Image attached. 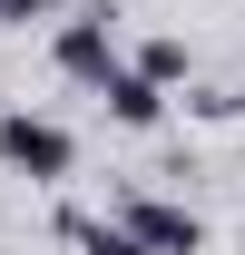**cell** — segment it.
<instances>
[{"mask_svg": "<svg viewBox=\"0 0 245 255\" xmlns=\"http://www.w3.org/2000/svg\"><path fill=\"white\" fill-rule=\"evenodd\" d=\"M98 98H108V118H118V128H167V89H157L147 69H118Z\"/></svg>", "mask_w": 245, "mask_h": 255, "instance_id": "cell-4", "label": "cell"}, {"mask_svg": "<svg viewBox=\"0 0 245 255\" xmlns=\"http://www.w3.org/2000/svg\"><path fill=\"white\" fill-rule=\"evenodd\" d=\"M59 236H69V246H79V255H147V246H137V236H127L118 216H79V206H69V216H59Z\"/></svg>", "mask_w": 245, "mask_h": 255, "instance_id": "cell-5", "label": "cell"}, {"mask_svg": "<svg viewBox=\"0 0 245 255\" xmlns=\"http://www.w3.org/2000/svg\"><path fill=\"white\" fill-rule=\"evenodd\" d=\"M59 0H0V30H30V20H49Z\"/></svg>", "mask_w": 245, "mask_h": 255, "instance_id": "cell-7", "label": "cell"}, {"mask_svg": "<svg viewBox=\"0 0 245 255\" xmlns=\"http://www.w3.org/2000/svg\"><path fill=\"white\" fill-rule=\"evenodd\" d=\"M79 167V137L39 108H0V177H30V187H59Z\"/></svg>", "mask_w": 245, "mask_h": 255, "instance_id": "cell-1", "label": "cell"}, {"mask_svg": "<svg viewBox=\"0 0 245 255\" xmlns=\"http://www.w3.org/2000/svg\"><path fill=\"white\" fill-rule=\"evenodd\" d=\"M118 226H127L147 255H206V216L177 206V196H157V187H127V196H118Z\"/></svg>", "mask_w": 245, "mask_h": 255, "instance_id": "cell-3", "label": "cell"}, {"mask_svg": "<svg viewBox=\"0 0 245 255\" xmlns=\"http://www.w3.org/2000/svg\"><path fill=\"white\" fill-rule=\"evenodd\" d=\"M127 69H147L157 89H177V79H186V39H147V49H137Z\"/></svg>", "mask_w": 245, "mask_h": 255, "instance_id": "cell-6", "label": "cell"}, {"mask_svg": "<svg viewBox=\"0 0 245 255\" xmlns=\"http://www.w3.org/2000/svg\"><path fill=\"white\" fill-rule=\"evenodd\" d=\"M49 59H59V79H79V89H108L118 79V10L108 0H89V10H69V20H49Z\"/></svg>", "mask_w": 245, "mask_h": 255, "instance_id": "cell-2", "label": "cell"}]
</instances>
